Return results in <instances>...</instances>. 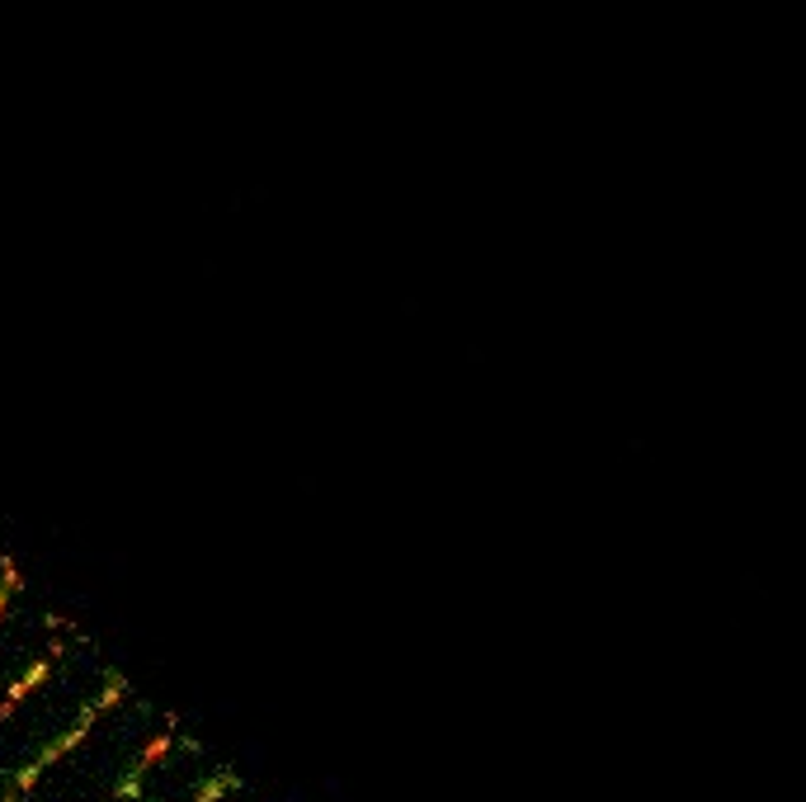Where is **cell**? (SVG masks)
<instances>
[{"label":"cell","instance_id":"cell-4","mask_svg":"<svg viewBox=\"0 0 806 802\" xmlns=\"http://www.w3.org/2000/svg\"><path fill=\"white\" fill-rule=\"evenodd\" d=\"M123 694H128V680H123L118 670H109V675H104V689H99V699L90 703V708H95V713H104V708H114Z\"/></svg>","mask_w":806,"mask_h":802},{"label":"cell","instance_id":"cell-2","mask_svg":"<svg viewBox=\"0 0 806 802\" xmlns=\"http://www.w3.org/2000/svg\"><path fill=\"white\" fill-rule=\"evenodd\" d=\"M170 746H175V722H165L161 732H156V736H151V741H147V746L137 751V760H132V769H128V774H123V779H132V784H142V779H147V769H156V765H161V760H165V755H170Z\"/></svg>","mask_w":806,"mask_h":802},{"label":"cell","instance_id":"cell-7","mask_svg":"<svg viewBox=\"0 0 806 802\" xmlns=\"http://www.w3.org/2000/svg\"><path fill=\"white\" fill-rule=\"evenodd\" d=\"M0 802H15V793H10V798H0Z\"/></svg>","mask_w":806,"mask_h":802},{"label":"cell","instance_id":"cell-5","mask_svg":"<svg viewBox=\"0 0 806 802\" xmlns=\"http://www.w3.org/2000/svg\"><path fill=\"white\" fill-rule=\"evenodd\" d=\"M231 788H236V774H231V769H217L213 779H208V784L194 793V802H217L222 793H231Z\"/></svg>","mask_w":806,"mask_h":802},{"label":"cell","instance_id":"cell-6","mask_svg":"<svg viewBox=\"0 0 806 802\" xmlns=\"http://www.w3.org/2000/svg\"><path fill=\"white\" fill-rule=\"evenodd\" d=\"M10 595H15V585L0 581V619H5V609H10Z\"/></svg>","mask_w":806,"mask_h":802},{"label":"cell","instance_id":"cell-3","mask_svg":"<svg viewBox=\"0 0 806 802\" xmlns=\"http://www.w3.org/2000/svg\"><path fill=\"white\" fill-rule=\"evenodd\" d=\"M48 670H52V656H43V661H33V666L24 670V675H19L15 685H10V694H5V703H0V722L10 718V713H15L19 699H29L33 689L43 685V680H48Z\"/></svg>","mask_w":806,"mask_h":802},{"label":"cell","instance_id":"cell-1","mask_svg":"<svg viewBox=\"0 0 806 802\" xmlns=\"http://www.w3.org/2000/svg\"><path fill=\"white\" fill-rule=\"evenodd\" d=\"M95 718H99L95 708H81V718H76V727H71V732H62V736H57V741H48V746L38 751V760H33V765H24V769H19V774H15V793H29V788L38 784V779H43V769H48L52 760H57V755H66V751H71V746H81L85 736H90V722H95Z\"/></svg>","mask_w":806,"mask_h":802}]
</instances>
